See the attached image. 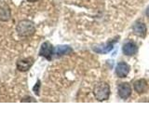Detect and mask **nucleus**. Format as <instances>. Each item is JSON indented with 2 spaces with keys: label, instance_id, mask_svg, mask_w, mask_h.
<instances>
[{
  "label": "nucleus",
  "instance_id": "f257e3e1",
  "mask_svg": "<svg viewBox=\"0 0 149 140\" xmlns=\"http://www.w3.org/2000/svg\"><path fill=\"white\" fill-rule=\"evenodd\" d=\"M93 94L98 101H104L109 98L110 95V88L106 82L97 83L93 89Z\"/></svg>",
  "mask_w": 149,
  "mask_h": 140
},
{
  "label": "nucleus",
  "instance_id": "f03ea898",
  "mask_svg": "<svg viewBox=\"0 0 149 140\" xmlns=\"http://www.w3.org/2000/svg\"><path fill=\"white\" fill-rule=\"evenodd\" d=\"M16 31L19 36L24 37V36H29L34 34L36 31V28H35L34 23L32 22L23 20L18 23V25L16 27Z\"/></svg>",
  "mask_w": 149,
  "mask_h": 140
},
{
  "label": "nucleus",
  "instance_id": "7ed1b4c3",
  "mask_svg": "<svg viewBox=\"0 0 149 140\" xmlns=\"http://www.w3.org/2000/svg\"><path fill=\"white\" fill-rule=\"evenodd\" d=\"M54 53V49L52 45L49 42H45V43L42 44L40 50H39V55L43 56V57L47 58L48 60L51 59V56Z\"/></svg>",
  "mask_w": 149,
  "mask_h": 140
},
{
  "label": "nucleus",
  "instance_id": "20e7f679",
  "mask_svg": "<svg viewBox=\"0 0 149 140\" xmlns=\"http://www.w3.org/2000/svg\"><path fill=\"white\" fill-rule=\"evenodd\" d=\"M33 64H34V60H33L32 58H24V59L19 60L16 64V66H17V69L19 70V71L25 72V71H27V70L30 69V67L32 66Z\"/></svg>",
  "mask_w": 149,
  "mask_h": 140
},
{
  "label": "nucleus",
  "instance_id": "39448f33",
  "mask_svg": "<svg viewBox=\"0 0 149 140\" xmlns=\"http://www.w3.org/2000/svg\"><path fill=\"white\" fill-rule=\"evenodd\" d=\"M129 71H130V66H129L128 64H126L124 62H121L116 65V75H118V77H119V78L127 77V75L129 74Z\"/></svg>",
  "mask_w": 149,
  "mask_h": 140
},
{
  "label": "nucleus",
  "instance_id": "423d86ee",
  "mask_svg": "<svg viewBox=\"0 0 149 140\" xmlns=\"http://www.w3.org/2000/svg\"><path fill=\"white\" fill-rule=\"evenodd\" d=\"M132 93V88L128 83H122L118 86V94L123 99H127Z\"/></svg>",
  "mask_w": 149,
  "mask_h": 140
},
{
  "label": "nucleus",
  "instance_id": "0eeeda50",
  "mask_svg": "<svg viewBox=\"0 0 149 140\" xmlns=\"http://www.w3.org/2000/svg\"><path fill=\"white\" fill-rule=\"evenodd\" d=\"M133 32L135 35H137L138 36H144L146 34V26L143 22H137L133 25Z\"/></svg>",
  "mask_w": 149,
  "mask_h": 140
},
{
  "label": "nucleus",
  "instance_id": "6e6552de",
  "mask_svg": "<svg viewBox=\"0 0 149 140\" xmlns=\"http://www.w3.org/2000/svg\"><path fill=\"white\" fill-rule=\"evenodd\" d=\"M113 45H114V41H111L109 43L101 44L99 46L94 47V48H93V50L97 53H107L113 49Z\"/></svg>",
  "mask_w": 149,
  "mask_h": 140
},
{
  "label": "nucleus",
  "instance_id": "1a4fd4ad",
  "mask_svg": "<svg viewBox=\"0 0 149 140\" xmlns=\"http://www.w3.org/2000/svg\"><path fill=\"white\" fill-rule=\"evenodd\" d=\"M137 51V46L132 41H129L123 46V52L126 55H134Z\"/></svg>",
  "mask_w": 149,
  "mask_h": 140
},
{
  "label": "nucleus",
  "instance_id": "9d476101",
  "mask_svg": "<svg viewBox=\"0 0 149 140\" xmlns=\"http://www.w3.org/2000/svg\"><path fill=\"white\" fill-rule=\"evenodd\" d=\"M134 89L138 93H143L148 90V84L144 79H139L134 83Z\"/></svg>",
  "mask_w": 149,
  "mask_h": 140
},
{
  "label": "nucleus",
  "instance_id": "9b49d317",
  "mask_svg": "<svg viewBox=\"0 0 149 140\" xmlns=\"http://www.w3.org/2000/svg\"><path fill=\"white\" fill-rule=\"evenodd\" d=\"M10 18V10L8 8L0 7V21L7 22Z\"/></svg>",
  "mask_w": 149,
  "mask_h": 140
},
{
  "label": "nucleus",
  "instance_id": "f8f14e48",
  "mask_svg": "<svg viewBox=\"0 0 149 140\" xmlns=\"http://www.w3.org/2000/svg\"><path fill=\"white\" fill-rule=\"evenodd\" d=\"M72 49L69 46H59L55 50V53L57 55H63V54H68L71 52Z\"/></svg>",
  "mask_w": 149,
  "mask_h": 140
},
{
  "label": "nucleus",
  "instance_id": "ddd939ff",
  "mask_svg": "<svg viewBox=\"0 0 149 140\" xmlns=\"http://www.w3.org/2000/svg\"><path fill=\"white\" fill-rule=\"evenodd\" d=\"M39 88H40V81L38 80V81L36 82V86L34 87V89H33L36 95L39 94Z\"/></svg>",
  "mask_w": 149,
  "mask_h": 140
},
{
  "label": "nucleus",
  "instance_id": "4468645a",
  "mask_svg": "<svg viewBox=\"0 0 149 140\" xmlns=\"http://www.w3.org/2000/svg\"><path fill=\"white\" fill-rule=\"evenodd\" d=\"M146 15L149 17V7L147 8V9H146Z\"/></svg>",
  "mask_w": 149,
  "mask_h": 140
},
{
  "label": "nucleus",
  "instance_id": "2eb2a0df",
  "mask_svg": "<svg viewBox=\"0 0 149 140\" xmlns=\"http://www.w3.org/2000/svg\"><path fill=\"white\" fill-rule=\"evenodd\" d=\"M27 1H29V2H35V1H37V0H27Z\"/></svg>",
  "mask_w": 149,
  "mask_h": 140
}]
</instances>
